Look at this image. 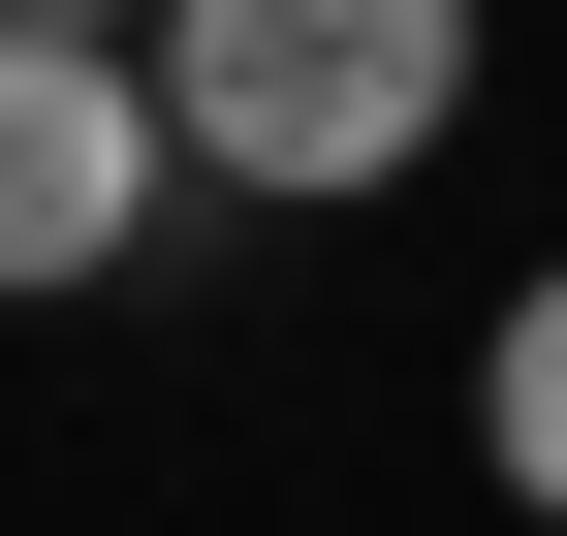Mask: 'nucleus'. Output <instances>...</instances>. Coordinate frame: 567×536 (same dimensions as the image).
Returning a JSON list of instances; mask_svg holds the SVG:
<instances>
[{"label":"nucleus","instance_id":"f257e3e1","mask_svg":"<svg viewBox=\"0 0 567 536\" xmlns=\"http://www.w3.org/2000/svg\"><path fill=\"white\" fill-rule=\"evenodd\" d=\"M158 126H189V189L347 221L473 126V0H158Z\"/></svg>","mask_w":567,"mask_h":536},{"label":"nucleus","instance_id":"f03ea898","mask_svg":"<svg viewBox=\"0 0 567 536\" xmlns=\"http://www.w3.org/2000/svg\"><path fill=\"white\" fill-rule=\"evenodd\" d=\"M158 189H189L158 63H126V32H0V316L126 285V252H158Z\"/></svg>","mask_w":567,"mask_h":536},{"label":"nucleus","instance_id":"7ed1b4c3","mask_svg":"<svg viewBox=\"0 0 567 536\" xmlns=\"http://www.w3.org/2000/svg\"><path fill=\"white\" fill-rule=\"evenodd\" d=\"M473 474H505V505L567 536V252H536L505 316H473Z\"/></svg>","mask_w":567,"mask_h":536},{"label":"nucleus","instance_id":"20e7f679","mask_svg":"<svg viewBox=\"0 0 567 536\" xmlns=\"http://www.w3.org/2000/svg\"><path fill=\"white\" fill-rule=\"evenodd\" d=\"M0 32H126V63H158V0H0Z\"/></svg>","mask_w":567,"mask_h":536}]
</instances>
